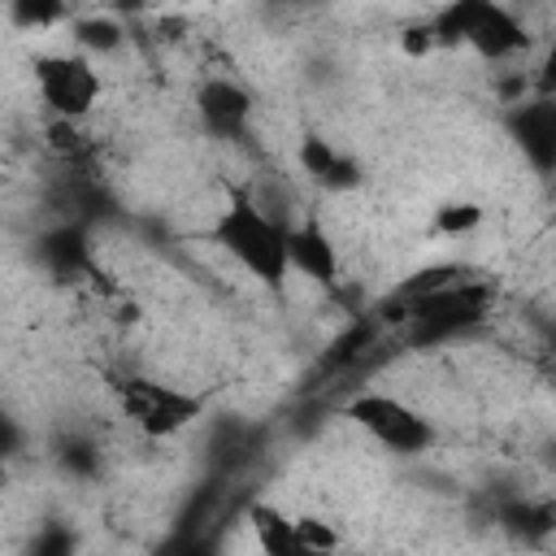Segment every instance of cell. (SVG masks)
Segmentation results:
<instances>
[{
    "label": "cell",
    "mask_w": 556,
    "mask_h": 556,
    "mask_svg": "<svg viewBox=\"0 0 556 556\" xmlns=\"http://www.w3.org/2000/svg\"><path fill=\"white\" fill-rule=\"evenodd\" d=\"M78 52H113L122 43V26L109 22V17H91V22H78Z\"/></svg>",
    "instance_id": "cell-12"
},
{
    "label": "cell",
    "mask_w": 556,
    "mask_h": 556,
    "mask_svg": "<svg viewBox=\"0 0 556 556\" xmlns=\"http://www.w3.org/2000/svg\"><path fill=\"white\" fill-rule=\"evenodd\" d=\"M300 165H304L321 187H352V182H356V165H352L339 148H330L326 139H317V135H308V139L300 143Z\"/></svg>",
    "instance_id": "cell-10"
},
{
    "label": "cell",
    "mask_w": 556,
    "mask_h": 556,
    "mask_svg": "<svg viewBox=\"0 0 556 556\" xmlns=\"http://www.w3.org/2000/svg\"><path fill=\"white\" fill-rule=\"evenodd\" d=\"M430 26H434L439 43L469 48L482 61H508V56L526 52V43H530L521 17L495 0H456V4L439 9Z\"/></svg>",
    "instance_id": "cell-2"
},
{
    "label": "cell",
    "mask_w": 556,
    "mask_h": 556,
    "mask_svg": "<svg viewBox=\"0 0 556 556\" xmlns=\"http://www.w3.org/2000/svg\"><path fill=\"white\" fill-rule=\"evenodd\" d=\"M534 87H539V96H543V100H556V39H552V43L543 48V56H539Z\"/></svg>",
    "instance_id": "cell-13"
},
{
    "label": "cell",
    "mask_w": 556,
    "mask_h": 556,
    "mask_svg": "<svg viewBox=\"0 0 556 556\" xmlns=\"http://www.w3.org/2000/svg\"><path fill=\"white\" fill-rule=\"evenodd\" d=\"M213 243L261 287L282 291L291 278V226L256 204L248 191H230L208 226Z\"/></svg>",
    "instance_id": "cell-1"
},
{
    "label": "cell",
    "mask_w": 556,
    "mask_h": 556,
    "mask_svg": "<svg viewBox=\"0 0 556 556\" xmlns=\"http://www.w3.org/2000/svg\"><path fill=\"white\" fill-rule=\"evenodd\" d=\"M248 530H252L261 556H334L317 539H308L300 517H287L274 504H252L248 508Z\"/></svg>",
    "instance_id": "cell-6"
},
{
    "label": "cell",
    "mask_w": 556,
    "mask_h": 556,
    "mask_svg": "<svg viewBox=\"0 0 556 556\" xmlns=\"http://www.w3.org/2000/svg\"><path fill=\"white\" fill-rule=\"evenodd\" d=\"M30 70H35V96H39V104L61 126H74V122H83V117L96 113L100 91H104V78H100L96 61L87 52H39Z\"/></svg>",
    "instance_id": "cell-4"
},
{
    "label": "cell",
    "mask_w": 556,
    "mask_h": 556,
    "mask_svg": "<svg viewBox=\"0 0 556 556\" xmlns=\"http://www.w3.org/2000/svg\"><path fill=\"white\" fill-rule=\"evenodd\" d=\"M430 48H439V39H434V26H430V22H426V26L404 30V52H408V56H426Z\"/></svg>",
    "instance_id": "cell-14"
},
{
    "label": "cell",
    "mask_w": 556,
    "mask_h": 556,
    "mask_svg": "<svg viewBox=\"0 0 556 556\" xmlns=\"http://www.w3.org/2000/svg\"><path fill=\"white\" fill-rule=\"evenodd\" d=\"M508 126H513V139H517L521 156H526L539 174H552V169H556V100L534 96L530 104L513 109Z\"/></svg>",
    "instance_id": "cell-7"
},
{
    "label": "cell",
    "mask_w": 556,
    "mask_h": 556,
    "mask_svg": "<svg viewBox=\"0 0 556 556\" xmlns=\"http://www.w3.org/2000/svg\"><path fill=\"white\" fill-rule=\"evenodd\" d=\"M248 109H252L248 91H243L239 83H230V78H213V83L200 91V113H204V122L217 126V130H235V126L248 117Z\"/></svg>",
    "instance_id": "cell-9"
},
{
    "label": "cell",
    "mask_w": 556,
    "mask_h": 556,
    "mask_svg": "<svg viewBox=\"0 0 556 556\" xmlns=\"http://www.w3.org/2000/svg\"><path fill=\"white\" fill-rule=\"evenodd\" d=\"M482 204L473 200H452V204H439L434 208V230L439 235H473L482 226Z\"/></svg>",
    "instance_id": "cell-11"
},
{
    "label": "cell",
    "mask_w": 556,
    "mask_h": 556,
    "mask_svg": "<svg viewBox=\"0 0 556 556\" xmlns=\"http://www.w3.org/2000/svg\"><path fill=\"white\" fill-rule=\"evenodd\" d=\"M113 395H117V413L143 439H174L204 417V395L156 374H130L117 382Z\"/></svg>",
    "instance_id": "cell-3"
},
{
    "label": "cell",
    "mask_w": 556,
    "mask_h": 556,
    "mask_svg": "<svg viewBox=\"0 0 556 556\" xmlns=\"http://www.w3.org/2000/svg\"><path fill=\"white\" fill-rule=\"evenodd\" d=\"M343 417L369 434L378 447H387L391 456H421L434 447V426L426 413H417L408 400L391 395V391H361L343 404Z\"/></svg>",
    "instance_id": "cell-5"
},
{
    "label": "cell",
    "mask_w": 556,
    "mask_h": 556,
    "mask_svg": "<svg viewBox=\"0 0 556 556\" xmlns=\"http://www.w3.org/2000/svg\"><path fill=\"white\" fill-rule=\"evenodd\" d=\"M291 274L313 278L317 287L339 282V243L321 222H295L291 226Z\"/></svg>",
    "instance_id": "cell-8"
}]
</instances>
